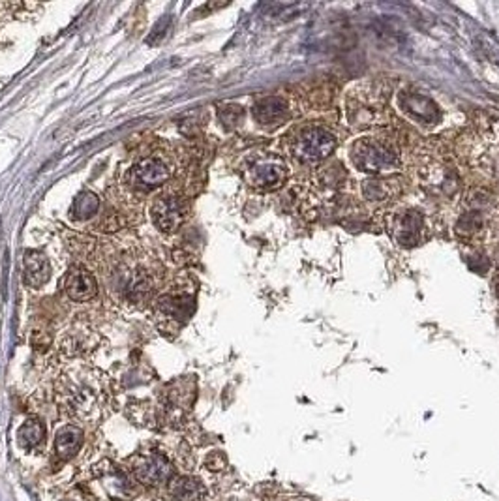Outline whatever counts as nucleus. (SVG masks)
I'll return each instance as SVG.
<instances>
[{
	"label": "nucleus",
	"instance_id": "20",
	"mask_svg": "<svg viewBox=\"0 0 499 501\" xmlns=\"http://www.w3.org/2000/svg\"><path fill=\"white\" fill-rule=\"evenodd\" d=\"M98 209H100V199L92 192H83L79 193L77 199L74 201L72 215L75 220H89L98 212Z\"/></svg>",
	"mask_w": 499,
	"mask_h": 501
},
{
	"label": "nucleus",
	"instance_id": "11",
	"mask_svg": "<svg viewBox=\"0 0 499 501\" xmlns=\"http://www.w3.org/2000/svg\"><path fill=\"white\" fill-rule=\"evenodd\" d=\"M64 291L75 303H87L98 291V284L87 269L74 266V269H70L66 278H64Z\"/></svg>",
	"mask_w": 499,
	"mask_h": 501
},
{
	"label": "nucleus",
	"instance_id": "3",
	"mask_svg": "<svg viewBox=\"0 0 499 501\" xmlns=\"http://www.w3.org/2000/svg\"><path fill=\"white\" fill-rule=\"evenodd\" d=\"M336 146V136L319 124L300 126L287 137L289 154L300 163H317L325 160Z\"/></svg>",
	"mask_w": 499,
	"mask_h": 501
},
{
	"label": "nucleus",
	"instance_id": "9",
	"mask_svg": "<svg viewBox=\"0 0 499 501\" xmlns=\"http://www.w3.org/2000/svg\"><path fill=\"white\" fill-rule=\"evenodd\" d=\"M171 177V163L163 156H148L130 171V181L137 188H156Z\"/></svg>",
	"mask_w": 499,
	"mask_h": 501
},
{
	"label": "nucleus",
	"instance_id": "13",
	"mask_svg": "<svg viewBox=\"0 0 499 501\" xmlns=\"http://www.w3.org/2000/svg\"><path fill=\"white\" fill-rule=\"evenodd\" d=\"M84 433L75 424H66L55 436V456L58 462H68L83 447Z\"/></svg>",
	"mask_w": 499,
	"mask_h": 501
},
{
	"label": "nucleus",
	"instance_id": "4",
	"mask_svg": "<svg viewBox=\"0 0 499 501\" xmlns=\"http://www.w3.org/2000/svg\"><path fill=\"white\" fill-rule=\"evenodd\" d=\"M287 166L280 156L270 154V152H259L253 154L246 163H244V177L248 184L259 190L278 188L287 178Z\"/></svg>",
	"mask_w": 499,
	"mask_h": 501
},
{
	"label": "nucleus",
	"instance_id": "7",
	"mask_svg": "<svg viewBox=\"0 0 499 501\" xmlns=\"http://www.w3.org/2000/svg\"><path fill=\"white\" fill-rule=\"evenodd\" d=\"M424 216L415 209H402L389 218V233L400 246L413 248L424 240Z\"/></svg>",
	"mask_w": 499,
	"mask_h": 501
},
{
	"label": "nucleus",
	"instance_id": "2",
	"mask_svg": "<svg viewBox=\"0 0 499 501\" xmlns=\"http://www.w3.org/2000/svg\"><path fill=\"white\" fill-rule=\"evenodd\" d=\"M349 160L358 171L387 173L396 169L400 163L398 149L383 136L361 137L351 145Z\"/></svg>",
	"mask_w": 499,
	"mask_h": 501
},
{
	"label": "nucleus",
	"instance_id": "16",
	"mask_svg": "<svg viewBox=\"0 0 499 501\" xmlns=\"http://www.w3.org/2000/svg\"><path fill=\"white\" fill-rule=\"evenodd\" d=\"M192 308H194L192 298L182 295V293L180 295H165V297L158 301V313L165 316L168 319H175V321H179V318H188L192 313Z\"/></svg>",
	"mask_w": 499,
	"mask_h": 501
},
{
	"label": "nucleus",
	"instance_id": "5",
	"mask_svg": "<svg viewBox=\"0 0 499 501\" xmlns=\"http://www.w3.org/2000/svg\"><path fill=\"white\" fill-rule=\"evenodd\" d=\"M347 119L357 128L381 124L387 119L385 96L379 90H357L347 99Z\"/></svg>",
	"mask_w": 499,
	"mask_h": 501
},
{
	"label": "nucleus",
	"instance_id": "15",
	"mask_svg": "<svg viewBox=\"0 0 499 501\" xmlns=\"http://www.w3.org/2000/svg\"><path fill=\"white\" fill-rule=\"evenodd\" d=\"M23 266H25V282L31 287H42L49 280L51 266H49L48 257L43 256L42 252H26Z\"/></svg>",
	"mask_w": 499,
	"mask_h": 501
},
{
	"label": "nucleus",
	"instance_id": "6",
	"mask_svg": "<svg viewBox=\"0 0 499 501\" xmlns=\"http://www.w3.org/2000/svg\"><path fill=\"white\" fill-rule=\"evenodd\" d=\"M130 473L139 485L158 486L173 479V464L163 453L137 454L130 460Z\"/></svg>",
	"mask_w": 499,
	"mask_h": 501
},
{
	"label": "nucleus",
	"instance_id": "1",
	"mask_svg": "<svg viewBox=\"0 0 499 501\" xmlns=\"http://www.w3.org/2000/svg\"><path fill=\"white\" fill-rule=\"evenodd\" d=\"M57 402L70 417L83 423H98L109 406L107 376L94 366H72L58 377Z\"/></svg>",
	"mask_w": 499,
	"mask_h": 501
},
{
	"label": "nucleus",
	"instance_id": "22",
	"mask_svg": "<svg viewBox=\"0 0 499 501\" xmlns=\"http://www.w3.org/2000/svg\"><path fill=\"white\" fill-rule=\"evenodd\" d=\"M220 119H221V122L227 126V128H233L236 122H241L242 109L235 104L224 105V107H220Z\"/></svg>",
	"mask_w": 499,
	"mask_h": 501
},
{
	"label": "nucleus",
	"instance_id": "14",
	"mask_svg": "<svg viewBox=\"0 0 499 501\" xmlns=\"http://www.w3.org/2000/svg\"><path fill=\"white\" fill-rule=\"evenodd\" d=\"M168 490L175 501H205L207 497L205 485L192 475L173 477L169 480Z\"/></svg>",
	"mask_w": 499,
	"mask_h": 501
},
{
	"label": "nucleus",
	"instance_id": "21",
	"mask_svg": "<svg viewBox=\"0 0 499 501\" xmlns=\"http://www.w3.org/2000/svg\"><path fill=\"white\" fill-rule=\"evenodd\" d=\"M481 225H483V216L478 215V212H469V215H464L462 218H460V222H458L456 225V231L460 235L471 237L473 233H477V231L481 230Z\"/></svg>",
	"mask_w": 499,
	"mask_h": 501
},
{
	"label": "nucleus",
	"instance_id": "18",
	"mask_svg": "<svg viewBox=\"0 0 499 501\" xmlns=\"http://www.w3.org/2000/svg\"><path fill=\"white\" fill-rule=\"evenodd\" d=\"M347 183V171L340 163H329L317 175V184L323 192H338Z\"/></svg>",
	"mask_w": 499,
	"mask_h": 501
},
{
	"label": "nucleus",
	"instance_id": "10",
	"mask_svg": "<svg viewBox=\"0 0 499 501\" xmlns=\"http://www.w3.org/2000/svg\"><path fill=\"white\" fill-rule=\"evenodd\" d=\"M186 216V205L182 199L175 193H168L158 198L153 205V220L158 225V230L171 233L184 222Z\"/></svg>",
	"mask_w": 499,
	"mask_h": 501
},
{
	"label": "nucleus",
	"instance_id": "23",
	"mask_svg": "<svg viewBox=\"0 0 499 501\" xmlns=\"http://www.w3.org/2000/svg\"><path fill=\"white\" fill-rule=\"evenodd\" d=\"M227 465V460L224 453H212L207 456V468L210 471H221Z\"/></svg>",
	"mask_w": 499,
	"mask_h": 501
},
{
	"label": "nucleus",
	"instance_id": "17",
	"mask_svg": "<svg viewBox=\"0 0 499 501\" xmlns=\"http://www.w3.org/2000/svg\"><path fill=\"white\" fill-rule=\"evenodd\" d=\"M45 441V426L40 419H28L17 430V443L25 451H32Z\"/></svg>",
	"mask_w": 499,
	"mask_h": 501
},
{
	"label": "nucleus",
	"instance_id": "19",
	"mask_svg": "<svg viewBox=\"0 0 499 501\" xmlns=\"http://www.w3.org/2000/svg\"><path fill=\"white\" fill-rule=\"evenodd\" d=\"M398 190L396 178H368L363 183L364 198L370 201H383V199L394 195Z\"/></svg>",
	"mask_w": 499,
	"mask_h": 501
},
{
	"label": "nucleus",
	"instance_id": "8",
	"mask_svg": "<svg viewBox=\"0 0 499 501\" xmlns=\"http://www.w3.org/2000/svg\"><path fill=\"white\" fill-rule=\"evenodd\" d=\"M396 104L405 117H410L413 122L420 126H436L442 119L439 107L434 99H430L428 96L413 92V90H400L396 96Z\"/></svg>",
	"mask_w": 499,
	"mask_h": 501
},
{
	"label": "nucleus",
	"instance_id": "12",
	"mask_svg": "<svg viewBox=\"0 0 499 501\" xmlns=\"http://www.w3.org/2000/svg\"><path fill=\"white\" fill-rule=\"evenodd\" d=\"M253 117L261 126L276 128V126L284 124L285 119L289 117V105L280 96H267L253 105Z\"/></svg>",
	"mask_w": 499,
	"mask_h": 501
}]
</instances>
